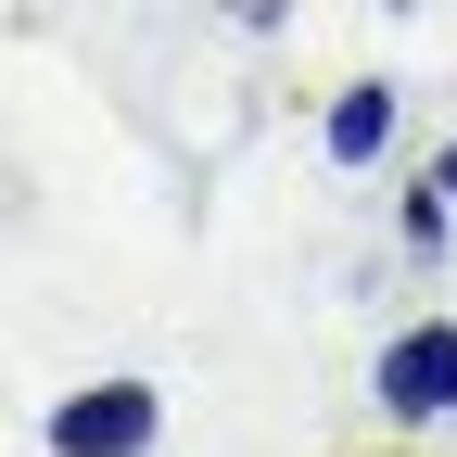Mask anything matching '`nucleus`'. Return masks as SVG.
Returning <instances> with one entry per match:
<instances>
[{"label":"nucleus","instance_id":"20e7f679","mask_svg":"<svg viewBox=\"0 0 457 457\" xmlns=\"http://www.w3.org/2000/svg\"><path fill=\"white\" fill-rule=\"evenodd\" d=\"M445 228H457V204H445V191H407V242H420V254H445Z\"/></svg>","mask_w":457,"mask_h":457},{"label":"nucleus","instance_id":"7ed1b4c3","mask_svg":"<svg viewBox=\"0 0 457 457\" xmlns=\"http://www.w3.org/2000/svg\"><path fill=\"white\" fill-rule=\"evenodd\" d=\"M381 140H394V89H381V77H356V89L318 114V153H330V165H381Z\"/></svg>","mask_w":457,"mask_h":457},{"label":"nucleus","instance_id":"f03ea898","mask_svg":"<svg viewBox=\"0 0 457 457\" xmlns=\"http://www.w3.org/2000/svg\"><path fill=\"white\" fill-rule=\"evenodd\" d=\"M369 394H381V420H457V318L394 330L381 369H369Z\"/></svg>","mask_w":457,"mask_h":457},{"label":"nucleus","instance_id":"423d86ee","mask_svg":"<svg viewBox=\"0 0 457 457\" xmlns=\"http://www.w3.org/2000/svg\"><path fill=\"white\" fill-rule=\"evenodd\" d=\"M432 191H445V204H457V140H445V153H432Z\"/></svg>","mask_w":457,"mask_h":457},{"label":"nucleus","instance_id":"39448f33","mask_svg":"<svg viewBox=\"0 0 457 457\" xmlns=\"http://www.w3.org/2000/svg\"><path fill=\"white\" fill-rule=\"evenodd\" d=\"M228 13H242V26H279V13H293V0H228Z\"/></svg>","mask_w":457,"mask_h":457},{"label":"nucleus","instance_id":"f257e3e1","mask_svg":"<svg viewBox=\"0 0 457 457\" xmlns=\"http://www.w3.org/2000/svg\"><path fill=\"white\" fill-rule=\"evenodd\" d=\"M153 445H165V394L128 369L51 394V420H38V457H153Z\"/></svg>","mask_w":457,"mask_h":457}]
</instances>
